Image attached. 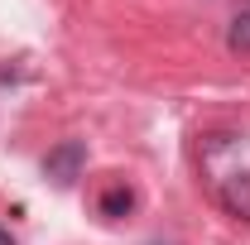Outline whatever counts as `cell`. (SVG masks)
Listing matches in <instances>:
<instances>
[{
    "label": "cell",
    "instance_id": "cell-2",
    "mask_svg": "<svg viewBox=\"0 0 250 245\" xmlns=\"http://www.w3.org/2000/svg\"><path fill=\"white\" fill-rule=\"evenodd\" d=\"M135 207V187L125 183V178H116V183H106V192L96 197V212L106 216V221H121L125 212Z\"/></svg>",
    "mask_w": 250,
    "mask_h": 245
},
{
    "label": "cell",
    "instance_id": "cell-4",
    "mask_svg": "<svg viewBox=\"0 0 250 245\" xmlns=\"http://www.w3.org/2000/svg\"><path fill=\"white\" fill-rule=\"evenodd\" d=\"M231 48L236 53H250V10L236 15V24H231Z\"/></svg>",
    "mask_w": 250,
    "mask_h": 245
},
{
    "label": "cell",
    "instance_id": "cell-5",
    "mask_svg": "<svg viewBox=\"0 0 250 245\" xmlns=\"http://www.w3.org/2000/svg\"><path fill=\"white\" fill-rule=\"evenodd\" d=\"M0 245H15V236H10V231H5V226H0Z\"/></svg>",
    "mask_w": 250,
    "mask_h": 245
},
{
    "label": "cell",
    "instance_id": "cell-3",
    "mask_svg": "<svg viewBox=\"0 0 250 245\" xmlns=\"http://www.w3.org/2000/svg\"><path fill=\"white\" fill-rule=\"evenodd\" d=\"M226 207L250 221V173H246V178H231V187H226Z\"/></svg>",
    "mask_w": 250,
    "mask_h": 245
},
{
    "label": "cell",
    "instance_id": "cell-1",
    "mask_svg": "<svg viewBox=\"0 0 250 245\" xmlns=\"http://www.w3.org/2000/svg\"><path fill=\"white\" fill-rule=\"evenodd\" d=\"M77 163H82V144L77 140H67V144H58V149L43 159V168H48V178L58 187H67L72 178H77Z\"/></svg>",
    "mask_w": 250,
    "mask_h": 245
}]
</instances>
